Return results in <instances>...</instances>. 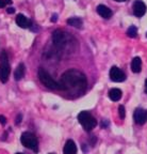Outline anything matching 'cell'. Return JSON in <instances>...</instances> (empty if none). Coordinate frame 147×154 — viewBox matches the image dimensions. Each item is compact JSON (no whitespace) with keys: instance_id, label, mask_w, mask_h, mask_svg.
Masks as SVG:
<instances>
[{"instance_id":"1","label":"cell","mask_w":147,"mask_h":154,"mask_svg":"<svg viewBox=\"0 0 147 154\" xmlns=\"http://www.w3.org/2000/svg\"><path fill=\"white\" fill-rule=\"evenodd\" d=\"M60 85L63 91H68L74 94H80L87 88V80L85 75L75 69L66 71L62 75Z\"/></svg>"},{"instance_id":"2","label":"cell","mask_w":147,"mask_h":154,"mask_svg":"<svg viewBox=\"0 0 147 154\" xmlns=\"http://www.w3.org/2000/svg\"><path fill=\"white\" fill-rule=\"evenodd\" d=\"M52 43L61 53L74 54L78 49V42L74 36L63 30H56L52 33Z\"/></svg>"},{"instance_id":"3","label":"cell","mask_w":147,"mask_h":154,"mask_svg":"<svg viewBox=\"0 0 147 154\" xmlns=\"http://www.w3.org/2000/svg\"><path fill=\"white\" fill-rule=\"evenodd\" d=\"M37 75H39V79L41 80L42 84L46 88H48V89L51 90H62V87H61L60 82H57L50 76V74L46 72L44 69H40L39 72H37Z\"/></svg>"},{"instance_id":"4","label":"cell","mask_w":147,"mask_h":154,"mask_svg":"<svg viewBox=\"0 0 147 154\" xmlns=\"http://www.w3.org/2000/svg\"><path fill=\"white\" fill-rule=\"evenodd\" d=\"M78 121L82 125V128H84L87 132H90L93 128H96L97 120L89 112V111H81L78 115Z\"/></svg>"},{"instance_id":"5","label":"cell","mask_w":147,"mask_h":154,"mask_svg":"<svg viewBox=\"0 0 147 154\" xmlns=\"http://www.w3.org/2000/svg\"><path fill=\"white\" fill-rule=\"evenodd\" d=\"M10 72L11 66L9 63V59H7V55L5 51H2L0 56V80L1 82L5 84L9 80Z\"/></svg>"},{"instance_id":"6","label":"cell","mask_w":147,"mask_h":154,"mask_svg":"<svg viewBox=\"0 0 147 154\" xmlns=\"http://www.w3.org/2000/svg\"><path fill=\"white\" fill-rule=\"evenodd\" d=\"M20 142L22 143V146H25L28 149L33 150L34 152H37L39 150V142H37V139L34 136V134L30 132H25L22 134L20 136Z\"/></svg>"},{"instance_id":"7","label":"cell","mask_w":147,"mask_h":154,"mask_svg":"<svg viewBox=\"0 0 147 154\" xmlns=\"http://www.w3.org/2000/svg\"><path fill=\"white\" fill-rule=\"evenodd\" d=\"M110 78L114 82H123L126 79V75L119 67L113 66L110 70Z\"/></svg>"},{"instance_id":"8","label":"cell","mask_w":147,"mask_h":154,"mask_svg":"<svg viewBox=\"0 0 147 154\" xmlns=\"http://www.w3.org/2000/svg\"><path fill=\"white\" fill-rule=\"evenodd\" d=\"M146 5L143 2L142 0H135L132 5L133 14L137 17H142L146 13Z\"/></svg>"},{"instance_id":"9","label":"cell","mask_w":147,"mask_h":154,"mask_svg":"<svg viewBox=\"0 0 147 154\" xmlns=\"http://www.w3.org/2000/svg\"><path fill=\"white\" fill-rule=\"evenodd\" d=\"M133 119L137 124L143 125L147 120V111H145L143 108H137L133 113Z\"/></svg>"},{"instance_id":"10","label":"cell","mask_w":147,"mask_h":154,"mask_svg":"<svg viewBox=\"0 0 147 154\" xmlns=\"http://www.w3.org/2000/svg\"><path fill=\"white\" fill-rule=\"evenodd\" d=\"M97 13L104 19L111 18L112 15H113V12L111 11V9H109V8L104 5H99L98 7H97Z\"/></svg>"},{"instance_id":"11","label":"cell","mask_w":147,"mask_h":154,"mask_svg":"<svg viewBox=\"0 0 147 154\" xmlns=\"http://www.w3.org/2000/svg\"><path fill=\"white\" fill-rule=\"evenodd\" d=\"M63 153L64 154H77V147L76 143L72 140H67L65 142V146L63 148Z\"/></svg>"},{"instance_id":"12","label":"cell","mask_w":147,"mask_h":154,"mask_svg":"<svg viewBox=\"0 0 147 154\" xmlns=\"http://www.w3.org/2000/svg\"><path fill=\"white\" fill-rule=\"evenodd\" d=\"M16 24L18 25V26L20 27V28H29L30 25H31V23H30V20L28 18H27L25 15L22 14H18L16 16Z\"/></svg>"},{"instance_id":"13","label":"cell","mask_w":147,"mask_h":154,"mask_svg":"<svg viewBox=\"0 0 147 154\" xmlns=\"http://www.w3.org/2000/svg\"><path fill=\"white\" fill-rule=\"evenodd\" d=\"M142 69V60L140 57H134L131 61V71L133 73H140Z\"/></svg>"},{"instance_id":"14","label":"cell","mask_w":147,"mask_h":154,"mask_svg":"<svg viewBox=\"0 0 147 154\" xmlns=\"http://www.w3.org/2000/svg\"><path fill=\"white\" fill-rule=\"evenodd\" d=\"M122 91L119 89H117V88H113V89L110 90V92H109V97H110V100L113 102H117L119 101V100L122 99Z\"/></svg>"},{"instance_id":"15","label":"cell","mask_w":147,"mask_h":154,"mask_svg":"<svg viewBox=\"0 0 147 154\" xmlns=\"http://www.w3.org/2000/svg\"><path fill=\"white\" fill-rule=\"evenodd\" d=\"M25 71H26V69H25V64L24 63H19L18 66L16 67L15 72H14V78L16 80L22 79V77L25 76Z\"/></svg>"},{"instance_id":"16","label":"cell","mask_w":147,"mask_h":154,"mask_svg":"<svg viewBox=\"0 0 147 154\" xmlns=\"http://www.w3.org/2000/svg\"><path fill=\"white\" fill-rule=\"evenodd\" d=\"M67 24L72 27H75L77 29L82 28V25H83V22L82 19L79 18V17H72V18L67 19Z\"/></svg>"},{"instance_id":"17","label":"cell","mask_w":147,"mask_h":154,"mask_svg":"<svg viewBox=\"0 0 147 154\" xmlns=\"http://www.w3.org/2000/svg\"><path fill=\"white\" fill-rule=\"evenodd\" d=\"M127 35L129 38H137V28L135 26H130L127 30Z\"/></svg>"},{"instance_id":"18","label":"cell","mask_w":147,"mask_h":154,"mask_svg":"<svg viewBox=\"0 0 147 154\" xmlns=\"http://www.w3.org/2000/svg\"><path fill=\"white\" fill-rule=\"evenodd\" d=\"M118 113H119V117H121V119H125V117H126L125 106L119 105V107H118Z\"/></svg>"},{"instance_id":"19","label":"cell","mask_w":147,"mask_h":154,"mask_svg":"<svg viewBox=\"0 0 147 154\" xmlns=\"http://www.w3.org/2000/svg\"><path fill=\"white\" fill-rule=\"evenodd\" d=\"M10 5H12V0H0V8H5Z\"/></svg>"},{"instance_id":"20","label":"cell","mask_w":147,"mask_h":154,"mask_svg":"<svg viewBox=\"0 0 147 154\" xmlns=\"http://www.w3.org/2000/svg\"><path fill=\"white\" fill-rule=\"evenodd\" d=\"M0 123L2 125H4L7 123V118H5L4 116H0Z\"/></svg>"},{"instance_id":"21","label":"cell","mask_w":147,"mask_h":154,"mask_svg":"<svg viewBox=\"0 0 147 154\" xmlns=\"http://www.w3.org/2000/svg\"><path fill=\"white\" fill-rule=\"evenodd\" d=\"M7 11V13H9V14H12V13L15 12V9H14V8H9Z\"/></svg>"},{"instance_id":"22","label":"cell","mask_w":147,"mask_h":154,"mask_svg":"<svg viewBox=\"0 0 147 154\" xmlns=\"http://www.w3.org/2000/svg\"><path fill=\"white\" fill-rule=\"evenodd\" d=\"M57 20H58V15L57 14H53L52 15V18H51V22H57Z\"/></svg>"},{"instance_id":"23","label":"cell","mask_w":147,"mask_h":154,"mask_svg":"<svg viewBox=\"0 0 147 154\" xmlns=\"http://www.w3.org/2000/svg\"><path fill=\"white\" fill-rule=\"evenodd\" d=\"M22 115H18V116H17V120H16L17 124H19V123H20V121H22Z\"/></svg>"},{"instance_id":"24","label":"cell","mask_w":147,"mask_h":154,"mask_svg":"<svg viewBox=\"0 0 147 154\" xmlns=\"http://www.w3.org/2000/svg\"><path fill=\"white\" fill-rule=\"evenodd\" d=\"M145 92L147 93V79L145 80Z\"/></svg>"},{"instance_id":"25","label":"cell","mask_w":147,"mask_h":154,"mask_svg":"<svg viewBox=\"0 0 147 154\" xmlns=\"http://www.w3.org/2000/svg\"><path fill=\"white\" fill-rule=\"evenodd\" d=\"M115 1H118V2H123V1H127V0H115Z\"/></svg>"},{"instance_id":"26","label":"cell","mask_w":147,"mask_h":154,"mask_svg":"<svg viewBox=\"0 0 147 154\" xmlns=\"http://www.w3.org/2000/svg\"><path fill=\"white\" fill-rule=\"evenodd\" d=\"M16 154H22V153H16Z\"/></svg>"},{"instance_id":"27","label":"cell","mask_w":147,"mask_h":154,"mask_svg":"<svg viewBox=\"0 0 147 154\" xmlns=\"http://www.w3.org/2000/svg\"><path fill=\"white\" fill-rule=\"evenodd\" d=\"M146 35H147V34H146Z\"/></svg>"}]
</instances>
